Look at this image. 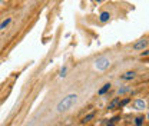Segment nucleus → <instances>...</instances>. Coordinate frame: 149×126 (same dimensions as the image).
<instances>
[{
	"mask_svg": "<svg viewBox=\"0 0 149 126\" xmlns=\"http://www.w3.org/2000/svg\"><path fill=\"white\" fill-rule=\"evenodd\" d=\"M118 92H119V95H125V93L130 92V87H128V86H125V87H121V89H119Z\"/></svg>",
	"mask_w": 149,
	"mask_h": 126,
	"instance_id": "9b49d317",
	"label": "nucleus"
},
{
	"mask_svg": "<svg viewBox=\"0 0 149 126\" xmlns=\"http://www.w3.org/2000/svg\"><path fill=\"white\" fill-rule=\"evenodd\" d=\"M76 100H78V96H76V95H73V93H72V95H68L66 98H63L62 100L57 103V106H56V110L60 112V113H62V112L69 110V109H70L72 106L76 103Z\"/></svg>",
	"mask_w": 149,
	"mask_h": 126,
	"instance_id": "f257e3e1",
	"label": "nucleus"
},
{
	"mask_svg": "<svg viewBox=\"0 0 149 126\" xmlns=\"http://www.w3.org/2000/svg\"><path fill=\"white\" fill-rule=\"evenodd\" d=\"M121 77L123 80H132L135 77V72H126V73H123Z\"/></svg>",
	"mask_w": 149,
	"mask_h": 126,
	"instance_id": "39448f33",
	"label": "nucleus"
},
{
	"mask_svg": "<svg viewBox=\"0 0 149 126\" xmlns=\"http://www.w3.org/2000/svg\"><path fill=\"white\" fill-rule=\"evenodd\" d=\"M146 46H148V39H140L133 45V49L135 50H142V49H145Z\"/></svg>",
	"mask_w": 149,
	"mask_h": 126,
	"instance_id": "7ed1b4c3",
	"label": "nucleus"
},
{
	"mask_svg": "<svg viewBox=\"0 0 149 126\" xmlns=\"http://www.w3.org/2000/svg\"><path fill=\"white\" fill-rule=\"evenodd\" d=\"M60 76H62V77H65V76H66V68H63V69H62V72H60Z\"/></svg>",
	"mask_w": 149,
	"mask_h": 126,
	"instance_id": "4468645a",
	"label": "nucleus"
},
{
	"mask_svg": "<svg viewBox=\"0 0 149 126\" xmlns=\"http://www.w3.org/2000/svg\"><path fill=\"white\" fill-rule=\"evenodd\" d=\"M129 100H130V99H125V100H122L119 105H121V106H125V105H128V103H129Z\"/></svg>",
	"mask_w": 149,
	"mask_h": 126,
	"instance_id": "ddd939ff",
	"label": "nucleus"
},
{
	"mask_svg": "<svg viewBox=\"0 0 149 126\" xmlns=\"http://www.w3.org/2000/svg\"><path fill=\"white\" fill-rule=\"evenodd\" d=\"M95 117V112H92V113H89V115H86V116L82 119V123H86V122H89L90 119H93Z\"/></svg>",
	"mask_w": 149,
	"mask_h": 126,
	"instance_id": "1a4fd4ad",
	"label": "nucleus"
},
{
	"mask_svg": "<svg viewBox=\"0 0 149 126\" xmlns=\"http://www.w3.org/2000/svg\"><path fill=\"white\" fill-rule=\"evenodd\" d=\"M10 22H12V19H6L3 23H0V30H3V29H6L7 26L10 25Z\"/></svg>",
	"mask_w": 149,
	"mask_h": 126,
	"instance_id": "9d476101",
	"label": "nucleus"
},
{
	"mask_svg": "<svg viewBox=\"0 0 149 126\" xmlns=\"http://www.w3.org/2000/svg\"><path fill=\"white\" fill-rule=\"evenodd\" d=\"M100 22H103V23H105V22H108V20H109V19H110V14H109V12H103L102 13V14H100Z\"/></svg>",
	"mask_w": 149,
	"mask_h": 126,
	"instance_id": "0eeeda50",
	"label": "nucleus"
},
{
	"mask_svg": "<svg viewBox=\"0 0 149 126\" xmlns=\"http://www.w3.org/2000/svg\"><path fill=\"white\" fill-rule=\"evenodd\" d=\"M109 66H110V60L108 57H99L96 60V63H95V68L98 70H106Z\"/></svg>",
	"mask_w": 149,
	"mask_h": 126,
	"instance_id": "f03ea898",
	"label": "nucleus"
},
{
	"mask_svg": "<svg viewBox=\"0 0 149 126\" xmlns=\"http://www.w3.org/2000/svg\"><path fill=\"white\" fill-rule=\"evenodd\" d=\"M0 2H2V0H0Z\"/></svg>",
	"mask_w": 149,
	"mask_h": 126,
	"instance_id": "f3484780",
	"label": "nucleus"
},
{
	"mask_svg": "<svg viewBox=\"0 0 149 126\" xmlns=\"http://www.w3.org/2000/svg\"><path fill=\"white\" fill-rule=\"evenodd\" d=\"M108 126H113V123H110V125H108Z\"/></svg>",
	"mask_w": 149,
	"mask_h": 126,
	"instance_id": "2eb2a0df",
	"label": "nucleus"
},
{
	"mask_svg": "<svg viewBox=\"0 0 149 126\" xmlns=\"http://www.w3.org/2000/svg\"><path fill=\"white\" fill-rule=\"evenodd\" d=\"M109 89H110V83H106V85H103V87L99 90V95H105V93L108 92Z\"/></svg>",
	"mask_w": 149,
	"mask_h": 126,
	"instance_id": "6e6552de",
	"label": "nucleus"
},
{
	"mask_svg": "<svg viewBox=\"0 0 149 126\" xmlns=\"http://www.w3.org/2000/svg\"><path fill=\"white\" fill-rule=\"evenodd\" d=\"M146 108V102L142 100V99H138L136 102H135V109L136 110H143V109Z\"/></svg>",
	"mask_w": 149,
	"mask_h": 126,
	"instance_id": "20e7f679",
	"label": "nucleus"
},
{
	"mask_svg": "<svg viewBox=\"0 0 149 126\" xmlns=\"http://www.w3.org/2000/svg\"><path fill=\"white\" fill-rule=\"evenodd\" d=\"M119 103H121V99H119V98H115V99H113V100L110 102V103H109L108 109H115V108H116V106H118Z\"/></svg>",
	"mask_w": 149,
	"mask_h": 126,
	"instance_id": "423d86ee",
	"label": "nucleus"
},
{
	"mask_svg": "<svg viewBox=\"0 0 149 126\" xmlns=\"http://www.w3.org/2000/svg\"><path fill=\"white\" fill-rule=\"evenodd\" d=\"M135 125H136V126H142L143 125V117H136V119H135Z\"/></svg>",
	"mask_w": 149,
	"mask_h": 126,
	"instance_id": "f8f14e48",
	"label": "nucleus"
},
{
	"mask_svg": "<svg viewBox=\"0 0 149 126\" xmlns=\"http://www.w3.org/2000/svg\"><path fill=\"white\" fill-rule=\"evenodd\" d=\"M96 2H102V0H96Z\"/></svg>",
	"mask_w": 149,
	"mask_h": 126,
	"instance_id": "dca6fc26",
	"label": "nucleus"
}]
</instances>
